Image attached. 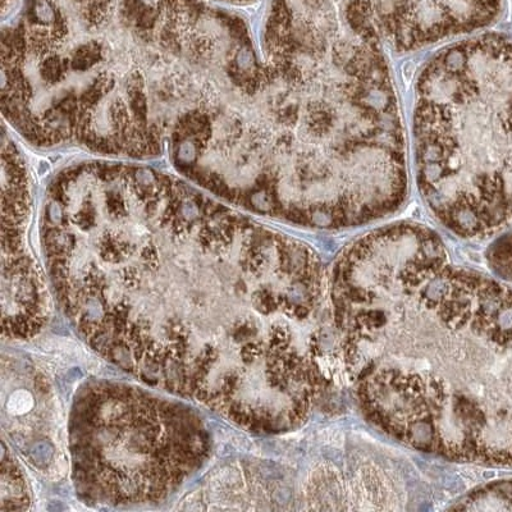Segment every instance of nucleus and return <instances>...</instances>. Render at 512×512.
<instances>
[{"mask_svg":"<svg viewBox=\"0 0 512 512\" xmlns=\"http://www.w3.org/2000/svg\"><path fill=\"white\" fill-rule=\"evenodd\" d=\"M267 43L269 63L245 79L260 99L254 140L265 163L251 205L318 227L399 208L408 166L384 50L312 27L273 30Z\"/></svg>","mask_w":512,"mask_h":512,"instance_id":"1","label":"nucleus"},{"mask_svg":"<svg viewBox=\"0 0 512 512\" xmlns=\"http://www.w3.org/2000/svg\"><path fill=\"white\" fill-rule=\"evenodd\" d=\"M416 182L436 217L461 235L512 221V43L498 35L436 54L416 82Z\"/></svg>","mask_w":512,"mask_h":512,"instance_id":"2","label":"nucleus"},{"mask_svg":"<svg viewBox=\"0 0 512 512\" xmlns=\"http://www.w3.org/2000/svg\"><path fill=\"white\" fill-rule=\"evenodd\" d=\"M502 0H276L286 16L410 52L491 24Z\"/></svg>","mask_w":512,"mask_h":512,"instance_id":"3","label":"nucleus"},{"mask_svg":"<svg viewBox=\"0 0 512 512\" xmlns=\"http://www.w3.org/2000/svg\"><path fill=\"white\" fill-rule=\"evenodd\" d=\"M492 260L497 271L512 280V233L495 246Z\"/></svg>","mask_w":512,"mask_h":512,"instance_id":"4","label":"nucleus"},{"mask_svg":"<svg viewBox=\"0 0 512 512\" xmlns=\"http://www.w3.org/2000/svg\"><path fill=\"white\" fill-rule=\"evenodd\" d=\"M264 354L262 342L250 341L241 349V358L246 365H251Z\"/></svg>","mask_w":512,"mask_h":512,"instance_id":"5","label":"nucleus"},{"mask_svg":"<svg viewBox=\"0 0 512 512\" xmlns=\"http://www.w3.org/2000/svg\"><path fill=\"white\" fill-rule=\"evenodd\" d=\"M240 379L235 372H228L223 378L221 391L226 399H231L236 388L239 387Z\"/></svg>","mask_w":512,"mask_h":512,"instance_id":"6","label":"nucleus"},{"mask_svg":"<svg viewBox=\"0 0 512 512\" xmlns=\"http://www.w3.org/2000/svg\"><path fill=\"white\" fill-rule=\"evenodd\" d=\"M255 333L256 331L253 324L242 322L237 324L235 329H233V338H235L236 342H245L250 340L251 337H254Z\"/></svg>","mask_w":512,"mask_h":512,"instance_id":"7","label":"nucleus"},{"mask_svg":"<svg viewBox=\"0 0 512 512\" xmlns=\"http://www.w3.org/2000/svg\"><path fill=\"white\" fill-rule=\"evenodd\" d=\"M169 338L173 341H187V331L181 322H171L168 327Z\"/></svg>","mask_w":512,"mask_h":512,"instance_id":"8","label":"nucleus"},{"mask_svg":"<svg viewBox=\"0 0 512 512\" xmlns=\"http://www.w3.org/2000/svg\"><path fill=\"white\" fill-rule=\"evenodd\" d=\"M122 281L127 288H136L140 285V274L136 269H126L122 273Z\"/></svg>","mask_w":512,"mask_h":512,"instance_id":"9","label":"nucleus"},{"mask_svg":"<svg viewBox=\"0 0 512 512\" xmlns=\"http://www.w3.org/2000/svg\"><path fill=\"white\" fill-rule=\"evenodd\" d=\"M143 259L146 264V267L149 269H154L158 265V258L157 253H155V250L153 246H146V248L143 250Z\"/></svg>","mask_w":512,"mask_h":512,"instance_id":"10","label":"nucleus"},{"mask_svg":"<svg viewBox=\"0 0 512 512\" xmlns=\"http://www.w3.org/2000/svg\"><path fill=\"white\" fill-rule=\"evenodd\" d=\"M201 355L204 356L205 359L209 361V363H216L218 359V351L214 349L212 346H207L203 351L200 352Z\"/></svg>","mask_w":512,"mask_h":512,"instance_id":"11","label":"nucleus"},{"mask_svg":"<svg viewBox=\"0 0 512 512\" xmlns=\"http://www.w3.org/2000/svg\"><path fill=\"white\" fill-rule=\"evenodd\" d=\"M35 383H36V387H38L39 391L48 392L49 383H48L47 379L39 376L38 378H36Z\"/></svg>","mask_w":512,"mask_h":512,"instance_id":"12","label":"nucleus"},{"mask_svg":"<svg viewBox=\"0 0 512 512\" xmlns=\"http://www.w3.org/2000/svg\"><path fill=\"white\" fill-rule=\"evenodd\" d=\"M472 281H473V278H472ZM470 290H472V285H470ZM469 301H470V297H469ZM468 315H469V306H468ZM468 324H469V319H468Z\"/></svg>","mask_w":512,"mask_h":512,"instance_id":"13","label":"nucleus"}]
</instances>
